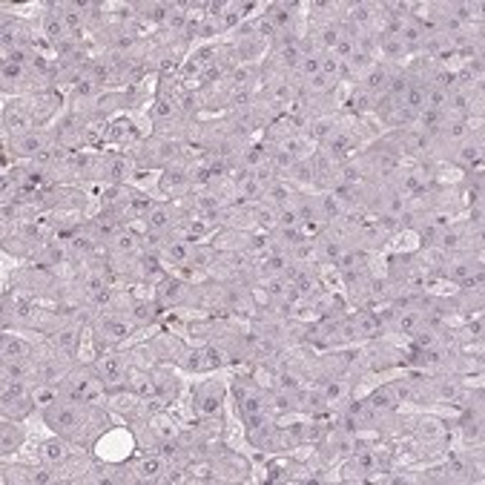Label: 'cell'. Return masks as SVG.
Segmentation results:
<instances>
[{"label":"cell","mask_w":485,"mask_h":485,"mask_svg":"<svg viewBox=\"0 0 485 485\" xmlns=\"http://www.w3.org/2000/svg\"><path fill=\"white\" fill-rule=\"evenodd\" d=\"M222 405H224V387L218 382H204L196 391V397H192V408L204 419H213L222 414Z\"/></svg>","instance_id":"2"},{"label":"cell","mask_w":485,"mask_h":485,"mask_svg":"<svg viewBox=\"0 0 485 485\" xmlns=\"http://www.w3.org/2000/svg\"><path fill=\"white\" fill-rule=\"evenodd\" d=\"M23 442H26V428L15 419H3V428H0V454L9 459L12 454L20 451Z\"/></svg>","instance_id":"6"},{"label":"cell","mask_w":485,"mask_h":485,"mask_svg":"<svg viewBox=\"0 0 485 485\" xmlns=\"http://www.w3.org/2000/svg\"><path fill=\"white\" fill-rule=\"evenodd\" d=\"M161 187L167 190V192H173V196H181V192H187V187H190V176L184 173V169L178 167H169L167 169V176L161 178Z\"/></svg>","instance_id":"18"},{"label":"cell","mask_w":485,"mask_h":485,"mask_svg":"<svg viewBox=\"0 0 485 485\" xmlns=\"http://www.w3.org/2000/svg\"><path fill=\"white\" fill-rule=\"evenodd\" d=\"M210 261H213V250H210V247H196V250H192V256H190V264H192L196 270L210 268Z\"/></svg>","instance_id":"31"},{"label":"cell","mask_w":485,"mask_h":485,"mask_svg":"<svg viewBox=\"0 0 485 485\" xmlns=\"http://www.w3.org/2000/svg\"><path fill=\"white\" fill-rule=\"evenodd\" d=\"M55 345H58L61 353L75 356V353H78V345H81V330H78V325L58 328V330H55Z\"/></svg>","instance_id":"13"},{"label":"cell","mask_w":485,"mask_h":485,"mask_svg":"<svg viewBox=\"0 0 485 485\" xmlns=\"http://www.w3.org/2000/svg\"><path fill=\"white\" fill-rule=\"evenodd\" d=\"M141 12H144V17H147V20L161 23V26H164V23L169 20V15L176 12V6L173 3H144Z\"/></svg>","instance_id":"25"},{"label":"cell","mask_w":485,"mask_h":485,"mask_svg":"<svg viewBox=\"0 0 485 485\" xmlns=\"http://www.w3.org/2000/svg\"><path fill=\"white\" fill-rule=\"evenodd\" d=\"M436 397L445 399V402H456V399H459V385H456V382H451V379L436 382Z\"/></svg>","instance_id":"30"},{"label":"cell","mask_w":485,"mask_h":485,"mask_svg":"<svg viewBox=\"0 0 485 485\" xmlns=\"http://www.w3.org/2000/svg\"><path fill=\"white\" fill-rule=\"evenodd\" d=\"M293 12H296L293 3H270V6H268V15H264V17L273 23V29H276L279 38H282V35H290V32H293V20H296Z\"/></svg>","instance_id":"7"},{"label":"cell","mask_w":485,"mask_h":485,"mask_svg":"<svg viewBox=\"0 0 485 485\" xmlns=\"http://www.w3.org/2000/svg\"><path fill=\"white\" fill-rule=\"evenodd\" d=\"M356 451H359V442H356L353 431L342 428V431H333V433L328 436V454H330V456L348 459V456H353Z\"/></svg>","instance_id":"9"},{"label":"cell","mask_w":485,"mask_h":485,"mask_svg":"<svg viewBox=\"0 0 485 485\" xmlns=\"http://www.w3.org/2000/svg\"><path fill=\"white\" fill-rule=\"evenodd\" d=\"M201 359H204V368H222L224 362H227V353H224V348H218V345H207L204 351H201Z\"/></svg>","instance_id":"29"},{"label":"cell","mask_w":485,"mask_h":485,"mask_svg":"<svg viewBox=\"0 0 485 485\" xmlns=\"http://www.w3.org/2000/svg\"><path fill=\"white\" fill-rule=\"evenodd\" d=\"M130 176V164H127V158H121V155H109L107 161H104V178H109V181H115V184H121Z\"/></svg>","instance_id":"20"},{"label":"cell","mask_w":485,"mask_h":485,"mask_svg":"<svg viewBox=\"0 0 485 485\" xmlns=\"http://www.w3.org/2000/svg\"><path fill=\"white\" fill-rule=\"evenodd\" d=\"M135 135V127L130 124L127 118H121V121H112V127H109V132H107V138L112 141V144H121V141H130Z\"/></svg>","instance_id":"28"},{"label":"cell","mask_w":485,"mask_h":485,"mask_svg":"<svg viewBox=\"0 0 485 485\" xmlns=\"http://www.w3.org/2000/svg\"><path fill=\"white\" fill-rule=\"evenodd\" d=\"M40 459H43V465H49V468H61L66 459H69V451H66V442L61 440H49V442H43L40 448Z\"/></svg>","instance_id":"14"},{"label":"cell","mask_w":485,"mask_h":485,"mask_svg":"<svg viewBox=\"0 0 485 485\" xmlns=\"http://www.w3.org/2000/svg\"><path fill=\"white\" fill-rule=\"evenodd\" d=\"M121 376H124L121 359H118V356H104V359H101V382H104V385H118Z\"/></svg>","instance_id":"23"},{"label":"cell","mask_w":485,"mask_h":485,"mask_svg":"<svg viewBox=\"0 0 485 485\" xmlns=\"http://www.w3.org/2000/svg\"><path fill=\"white\" fill-rule=\"evenodd\" d=\"M376 101H379L376 95H371V92H368L365 86L359 84V86H356V89L351 92V101H348V107H351V109H353L356 115H365V112L376 109Z\"/></svg>","instance_id":"16"},{"label":"cell","mask_w":485,"mask_h":485,"mask_svg":"<svg viewBox=\"0 0 485 485\" xmlns=\"http://www.w3.org/2000/svg\"><path fill=\"white\" fill-rule=\"evenodd\" d=\"M127 336H130V328L124 322H115L112 316L101 319L98 325H95V339H98V345H118V342H124Z\"/></svg>","instance_id":"10"},{"label":"cell","mask_w":485,"mask_h":485,"mask_svg":"<svg viewBox=\"0 0 485 485\" xmlns=\"http://www.w3.org/2000/svg\"><path fill=\"white\" fill-rule=\"evenodd\" d=\"M32 408H35V399L32 394H15V397H3V419H26L32 414Z\"/></svg>","instance_id":"11"},{"label":"cell","mask_w":485,"mask_h":485,"mask_svg":"<svg viewBox=\"0 0 485 485\" xmlns=\"http://www.w3.org/2000/svg\"><path fill=\"white\" fill-rule=\"evenodd\" d=\"M463 201H465V207L482 204V178H479V173H477V178L471 176V178L465 181V187H463Z\"/></svg>","instance_id":"26"},{"label":"cell","mask_w":485,"mask_h":485,"mask_svg":"<svg viewBox=\"0 0 485 485\" xmlns=\"http://www.w3.org/2000/svg\"><path fill=\"white\" fill-rule=\"evenodd\" d=\"M233 394H236V405L241 410V419L253 417V414H261V410H264V394L250 379H236Z\"/></svg>","instance_id":"3"},{"label":"cell","mask_w":485,"mask_h":485,"mask_svg":"<svg viewBox=\"0 0 485 485\" xmlns=\"http://www.w3.org/2000/svg\"><path fill=\"white\" fill-rule=\"evenodd\" d=\"M0 78H3V89L9 92L12 86H26L32 81V66H23L15 61H3L0 66Z\"/></svg>","instance_id":"12"},{"label":"cell","mask_w":485,"mask_h":485,"mask_svg":"<svg viewBox=\"0 0 485 485\" xmlns=\"http://www.w3.org/2000/svg\"><path fill=\"white\" fill-rule=\"evenodd\" d=\"M12 150H15V155H20V158H40V155H46V153H52L49 150V141H46V135L43 132H29V135H20V138H12Z\"/></svg>","instance_id":"4"},{"label":"cell","mask_w":485,"mask_h":485,"mask_svg":"<svg viewBox=\"0 0 485 485\" xmlns=\"http://www.w3.org/2000/svg\"><path fill=\"white\" fill-rule=\"evenodd\" d=\"M147 227H150V230H158V233H167L169 227H173V210H169L167 204L150 207V213H147Z\"/></svg>","instance_id":"17"},{"label":"cell","mask_w":485,"mask_h":485,"mask_svg":"<svg viewBox=\"0 0 485 485\" xmlns=\"http://www.w3.org/2000/svg\"><path fill=\"white\" fill-rule=\"evenodd\" d=\"M322 397L328 399V405H333V402H342L345 397H348V382H342V379H325L322 382Z\"/></svg>","instance_id":"24"},{"label":"cell","mask_w":485,"mask_h":485,"mask_svg":"<svg viewBox=\"0 0 485 485\" xmlns=\"http://www.w3.org/2000/svg\"><path fill=\"white\" fill-rule=\"evenodd\" d=\"M35 124H38V118L32 115V109H29L26 101H15V104H6L3 107V130H6V138L29 135V132H35Z\"/></svg>","instance_id":"1"},{"label":"cell","mask_w":485,"mask_h":485,"mask_svg":"<svg viewBox=\"0 0 485 485\" xmlns=\"http://www.w3.org/2000/svg\"><path fill=\"white\" fill-rule=\"evenodd\" d=\"M356 328H359V339H376L382 333V319L376 313H368V310H359L353 316Z\"/></svg>","instance_id":"15"},{"label":"cell","mask_w":485,"mask_h":485,"mask_svg":"<svg viewBox=\"0 0 485 485\" xmlns=\"http://www.w3.org/2000/svg\"><path fill=\"white\" fill-rule=\"evenodd\" d=\"M158 299L167 302V305H184V299H187V284L178 282V279H167V282L161 284Z\"/></svg>","instance_id":"19"},{"label":"cell","mask_w":485,"mask_h":485,"mask_svg":"<svg viewBox=\"0 0 485 485\" xmlns=\"http://www.w3.org/2000/svg\"><path fill=\"white\" fill-rule=\"evenodd\" d=\"M109 245H112V250H115L118 256H130V253L135 250V236H132L130 230L121 227V230L115 233V238L109 241Z\"/></svg>","instance_id":"27"},{"label":"cell","mask_w":485,"mask_h":485,"mask_svg":"<svg viewBox=\"0 0 485 485\" xmlns=\"http://www.w3.org/2000/svg\"><path fill=\"white\" fill-rule=\"evenodd\" d=\"M454 161H456L459 167H465L468 173H474V167L479 169V164H482V132L468 135L465 141H459V144H456Z\"/></svg>","instance_id":"5"},{"label":"cell","mask_w":485,"mask_h":485,"mask_svg":"<svg viewBox=\"0 0 485 485\" xmlns=\"http://www.w3.org/2000/svg\"><path fill=\"white\" fill-rule=\"evenodd\" d=\"M130 319H132L135 325H153V319H155V307H153V302H147V299H135V302L130 305Z\"/></svg>","instance_id":"22"},{"label":"cell","mask_w":485,"mask_h":485,"mask_svg":"<svg viewBox=\"0 0 485 485\" xmlns=\"http://www.w3.org/2000/svg\"><path fill=\"white\" fill-rule=\"evenodd\" d=\"M43 35H46V40L55 43V46L63 43V40H69V29H66V23H63V15H61L58 3H52L49 12L43 15Z\"/></svg>","instance_id":"8"},{"label":"cell","mask_w":485,"mask_h":485,"mask_svg":"<svg viewBox=\"0 0 485 485\" xmlns=\"http://www.w3.org/2000/svg\"><path fill=\"white\" fill-rule=\"evenodd\" d=\"M3 362H12V359H29V345L23 342V339H17V336H3Z\"/></svg>","instance_id":"21"}]
</instances>
